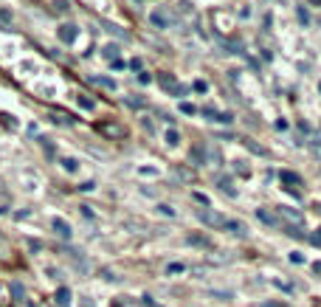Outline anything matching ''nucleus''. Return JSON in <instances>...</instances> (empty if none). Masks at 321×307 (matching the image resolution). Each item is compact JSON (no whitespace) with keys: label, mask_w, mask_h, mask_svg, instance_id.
Instances as JSON below:
<instances>
[{"label":"nucleus","mask_w":321,"mask_h":307,"mask_svg":"<svg viewBox=\"0 0 321 307\" xmlns=\"http://www.w3.org/2000/svg\"><path fill=\"white\" fill-rule=\"evenodd\" d=\"M197 217H200L206 226H226V220H223L220 214H214V212H208V209H200V212H197Z\"/></svg>","instance_id":"1"},{"label":"nucleus","mask_w":321,"mask_h":307,"mask_svg":"<svg viewBox=\"0 0 321 307\" xmlns=\"http://www.w3.org/2000/svg\"><path fill=\"white\" fill-rule=\"evenodd\" d=\"M76 34H79L76 25H62V28H59V40H62V43H73Z\"/></svg>","instance_id":"2"},{"label":"nucleus","mask_w":321,"mask_h":307,"mask_svg":"<svg viewBox=\"0 0 321 307\" xmlns=\"http://www.w3.org/2000/svg\"><path fill=\"white\" fill-rule=\"evenodd\" d=\"M54 231H57L62 239H70V226L65 223V220H59V217L54 220Z\"/></svg>","instance_id":"3"},{"label":"nucleus","mask_w":321,"mask_h":307,"mask_svg":"<svg viewBox=\"0 0 321 307\" xmlns=\"http://www.w3.org/2000/svg\"><path fill=\"white\" fill-rule=\"evenodd\" d=\"M223 228H229L231 234H237V237H245V226L237 223V220H226V226H223Z\"/></svg>","instance_id":"4"},{"label":"nucleus","mask_w":321,"mask_h":307,"mask_svg":"<svg viewBox=\"0 0 321 307\" xmlns=\"http://www.w3.org/2000/svg\"><path fill=\"white\" fill-rule=\"evenodd\" d=\"M149 20H152V25H155V28H166V25H169V20H166L160 12H152V14H149Z\"/></svg>","instance_id":"5"},{"label":"nucleus","mask_w":321,"mask_h":307,"mask_svg":"<svg viewBox=\"0 0 321 307\" xmlns=\"http://www.w3.org/2000/svg\"><path fill=\"white\" fill-rule=\"evenodd\" d=\"M279 178H282V183H290V186H298V175H296V172H282Z\"/></svg>","instance_id":"6"},{"label":"nucleus","mask_w":321,"mask_h":307,"mask_svg":"<svg viewBox=\"0 0 321 307\" xmlns=\"http://www.w3.org/2000/svg\"><path fill=\"white\" fill-rule=\"evenodd\" d=\"M256 217H259L262 223H268V226H276V217L271 214V212H265V209H259V212H256Z\"/></svg>","instance_id":"7"},{"label":"nucleus","mask_w":321,"mask_h":307,"mask_svg":"<svg viewBox=\"0 0 321 307\" xmlns=\"http://www.w3.org/2000/svg\"><path fill=\"white\" fill-rule=\"evenodd\" d=\"M57 302H59V307H68V305H70V293L65 290V287L57 293Z\"/></svg>","instance_id":"8"},{"label":"nucleus","mask_w":321,"mask_h":307,"mask_svg":"<svg viewBox=\"0 0 321 307\" xmlns=\"http://www.w3.org/2000/svg\"><path fill=\"white\" fill-rule=\"evenodd\" d=\"M178 141H181V136H178V130H169V133H166V144H178Z\"/></svg>","instance_id":"9"},{"label":"nucleus","mask_w":321,"mask_h":307,"mask_svg":"<svg viewBox=\"0 0 321 307\" xmlns=\"http://www.w3.org/2000/svg\"><path fill=\"white\" fill-rule=\"evenodd\" d=\"M181 110H183L186 116H195V113H197V107H195V104H189V102H183V104H181Z\"/></svg>","instance_id":"10"},{"label":"nucleus","mask_w":321,"mask_h":307,"mask_svg":"<svg viewBox=\"0 0 321 307\" xmlns=\"http://www.w3.org/2000/svg\"><path fill=\"white\" fill-rule=\"evenodd\" d=\"M115 54H118V46H107L104 48V57L107 59H115Z\"/></svg>","instance_id":"11"},{"label":"nucleus","mask_w":321,"mask_h":307,"mask_svg":"<svg viewBox=\"0 0 321 307\" xmlns=\"http://www.w3.org/2000/svg\"><path fill=\"white\" fill-rule=\"evenodd\" d=\"M62 166H65L68 172H76V161H73V158H65V161H62Z\"/></svg>","instance_id":"12"},{"label":"nucleus","mask_w":321,"mask_h":307,"mask_svg":"<svg viewBox=\"0 0 321 307\" xmlns=\"http://www.w3.org/2000/svg\"><path fill=\"white\" fill-rule=\"evenodd\" d=\"M160 85L163 88H175V76H160Z\"/></svg>","instance_id":"13"},{"label":"nucleus","mask_w":321,"mask_h":307,"mask_svg":"<svg viewBox=\"0 0 321 307\" xmlns=\"http://www.w3.org/2000/svg\"><path fill=\"white\" fill-rule=\"evenodd\" d=\"M79 104L85 107V110H91V107H93V102L88 99V96H79Z\"/></svg>","instance_id":"14"},{"label":"nucleus","mask_w":321,"mask_h":307,"mask_svg":"<svg viewBox=\"0 0 321 307\" xmlns=\"http://www.w3.org/2000/svg\"><path fill=\"white\" fill-rule=\"evenodd\" d=\"M138 82H141V85H149V82H152V76H149L147 71H144V73H141V76H138Z\"/></svg>","instance_id":"15"},{"label":"nucleus","mask_w":321,"mask_h":307,"mask_svg":"<svg viewBox=\"0 0 321 307\" xmlns=\"http://www.w3.org/2000/svg\"><path fill=\"white\" fill-rule=\"evenodd\" d=\"M104 133H110V136H121V130H118V127H102Z\"/></svg>","instance_id":"16"},{"label":"nucleus","mask_w":321,"mask_h":307,"mask_svg":"<svg viewBox=\"0 0 321 307\" xmlns=\"http://www.w3.org/2000/svg\"><path fill=\"white\" fill-rule=\"evenodd\" d=\"M316 242H321V228H319V237H316Z\"/></svg>","instance_id":"17"},{"label":"nucleus","mask_w":321,"mask_h":307,"mask_svg":"<svg viewBox=\"0 0 321 307\" xmlns=\"http://www.w3.org/2000/svg\"><path fill=\"white\" fill-rule=\"evenodd\" d=\"M265 307H285V305H265Z\"/></svg>","instance_id":"18"},{"label":"nucleus","mask_w":321,"mask_h":307,"mask_svg":"<svg viewBox=\"0 0 321 307\" xmlns=\"http://www.w3.org/2000/svg\"><path fill=\"white\" fill-rule=\"evenodd\" d=\"M310 3H321V0H310Z\"/></svg>","instance_id":"19"},{"label":"nucleus","mask_w":321,"mask_h":307,"mask_svg":"<svg viewBox=\"0 0 321 307\" xmlns=\"http://www.w3.org/2000/svg\"><path fill=\"white\" fill-rule=\"evenodd\" d=\"M319 88H321V85H319Z\"/></svg>","instance_id":"20"}]
</instances>
